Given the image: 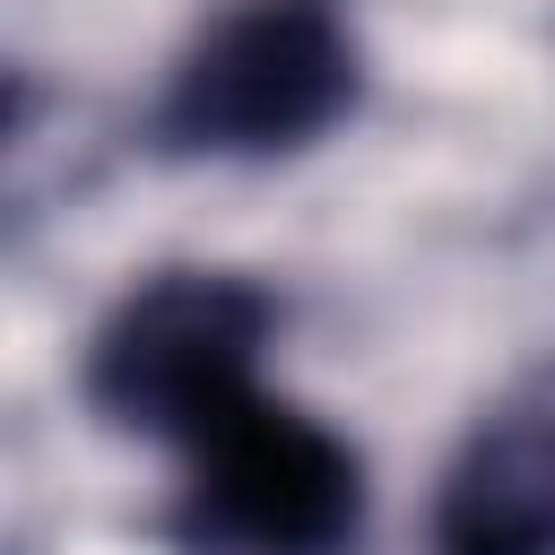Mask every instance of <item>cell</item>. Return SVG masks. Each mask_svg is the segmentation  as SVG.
<instances>
[{
	"instance_id": "cell-3",
	"label": "cell",
	"mask_w": 555,
	"mask_h": 555,
	"mask_svg": "<svg viewBox=\"0 0 555 555\" xmlns=\"http://www.w3.org/2000/svg\"><path fill=\"white\" fill-rule=\"evenodd\" d=\"M182 538L199 555H347L364 538V460L321 416L251 390L191 442Z\"/></svg>"
},
{
	"instance_id": "cell-2",
	"label": "cell",
	"mask_w": 555,
	"mask_h": 555,
	"mask_svg": "<svg viewBox=\"0 0 555 555\" xmlns=\"http://www.w3.org/2000/svg\"><path fill=\"white\" fill-rule=\"evenodd\" d=\"M278 295L234 269H156L87 338V408L147 442H199L260 382Z\"/></svg>"
},
{
	"instance_id": "cell-4",
	"label": "cell",
	"mask_w": 555,
	"mask_h": 555,
	"mask_svg": "<svg viewBox=\"0 0 555 555\" xmlns=\"http://www.w3.org/2000/svg\"><path fill=\"white\" fill-rule=\"evenodd\" d=\"M434 546L442 555H555V364L460 442L442 477Z\"/></svg>"
},
{
	"instance_id": "cell-1",
	"label": "cell",
	"mask_w": 555,
	"mask_h": 555,
	"mask_svg": "<svg viewBox=\"0 0 555 555\" xmlns=\"http://www.w3.org/2000/svg\"><path fill=\"white\" fill-rule=\"evenodd\" d=\"M364 52L330 0H234L156 95L165 156H295L356 113Z\"/></svg>"
}]
</instances>
